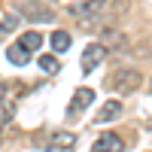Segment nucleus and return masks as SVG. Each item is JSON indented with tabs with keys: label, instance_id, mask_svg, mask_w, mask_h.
I'll return each mask as SVG.
<instances>
[{
	"label": "nucleus",
	"instance_id": "10",
	"mask_svg": "<svg viewBox=\"0 0 152 152\" xmlns=\"http://www.w3.org/2000/svg\"><path fill=\"white\" fill-rule=\"evenodd\" d=\"M49 43H52V49H55V52H67V49H70V34L67 31H55L52 37H49Z\"/></svg>",
	"mask_w": 152,
	"mask_h": 152
},
{
	"label": "nucleus",
	"instance_id": "9",
	"mask_svg": "<svg viewBox=\"0 0 152 152\" xmlns=\"http://www.w3.org/2000/svg\"><path fill=\"white\" fill-rule=\"evenodd\" d=\"M21 12H24L31 21H55V12H52V9H43V6H34V3H28Z\"/></svg>",
	"mask_w": 152,
	"mask_h": 152
},
{
	"label": "nucleus",
	"instance_id": "5",
	"mask_svg": "<svg viewBox=\"0 0 152 152\" xmlns=\"http://www.w3.org/2000/svg\"><path fill=\"white\" fill-rule=\"evenodd\" d=\"M122 113H125L122 100H107V104L97 110V116H94V125H107V122H116V119H122Z\"/></svg>",
	"mask_w": 152,
	"mask_h": 152
},
{
	"label": "nucleus",
	"instance_id": "6",
	"mask_svg": "<svg viewBox=\"0 0 152 152\" xmlns=\"http://www.w3.org/2000/svg\"><path fill=\"white\" fill-rule=\"evenodd\" d=\"M91 152H122V140L116 134H100L97 140H94V146H91Z\"/></svg>",
	"mask_w": 152,
	"mask_h": 152
},
{
	"label": "nucleus",
	"instance_id": "16",
	"mask_svg": "<svg viewBox=\"0 0 152 152\" xmlns=\"http://www.w3.org/2000/svg\"><path fill=\"white\" fill-rule=\"evenodd\" d=\"M149 91H152V85H149Z\"/></svg>",
	"mask_w": 152,
	"mask_h": 152
},
{
	"label": "nucleus",
	"instance_id": "11",
	"mask_svg": "<svg viewBox=\"0 0 152 152\" xmlns=\"http://www.w3.org/2000/svg\"><path fill=\"white\" fill-rule=\"evenodd\" d=\"M100 43H104V46H125V37L116 28H104V31H100Z\"/></svg>",
	"mask_w": 152,
	"mask_h": 152
},
{
	"label": "nucleus",
	"instance_id": "13",
	"mask_svg": "<svg viewBox=\"0 0 152 152\" xmlns=\"http://www.w3.org/2000/svg\"><path fill=\"white\" fill-rule=\"evenodd\" d=\"M15 24H18V15H15V12H6V15L0 18V34H12Z\"/></svg>",
	"mask_w": 152,
	"mask_h": 152
},
{
	"label": "nucleus",
	"instance_id": "3",
	"mask_svg": "<svg viewBox=\"0 0 152 152\" xmlns=\"http://www.w3.org/2000/svg\"><path fill=\"white\" fill-rule=\"evenodd\" d=\"M104 55H107V46L104 43H88L85 52H82V73H91L100 61H104Z\"/></svg>",
	"mask_w": 152,
	"mask_h": 152
},
{
	"label": "nucleus",
	"instance_id": "8",
	"mask_svg": "<svg viewBox=\"0 0 152 152\" xmlns=\"http://www.w3.org/2000/svg\"><path fill=\"white\" fill-rule=\"evenodd\" d=\"M6 58H9V64H15V67H24L31 61V49H24L21 43H12L6 49Z\"/></svg>",
	"mask_w": 152,
	"mask_h": 152
},
{
	"label": "nucleus",
	"instance_id": "2",
	"mask_svg": "<svg viewBox=\"0 0 152 152\" xmlns=\"http://www.w3.org/2000/svg\"><path fill=\"white\" fill-rule=\"evenodd\" d=\"M143 82V76L137 73V70H131V67H125V70H116L107 79V88L110 91H122V94H131V91H137V85Z\"/></svg>",
	"mask_w": 152,
	"mask_h": 152
},
{
	"label": "nucleus",
	"instance_id": "1",
	"mask_svg": "<svg viewBox=\"0 0 152 152\" xmlns=\"http://www.w3.org/2000/svg\"><path fill=\"white\" fill-rule=\"evenodd\" d=\"M104 9H107V0H79V3L70 6V15L79 21L82 28H91V24L104 15Z\"/></svg>",
	"mask_w": 152,
	"mask_h": 152
},
{
	"label": "nucleus",
	"instance_id": "7",
	"mask_svg": "<svg viewBox=\"0 0 152 152\" xmlns=\"http://www.w3.org/2000/svg\"><path fill=\"white\" fill-rule=\"evenodd\" d=\"M76 146V134L73 131H55L49 134V149H73Z\"/></svg>",
	"mask_w": 152,
	"mask_h": 152
},
{
	"label": "nucleus",
	"instance_id": "12",
	"mask_svg": "<svg viewBox=\"0 0 152 152\" xmlns=\"http://www.w3.org/2000/svg\"><path fill=\"white\" fill-rule=\"evenodd\" d=\"M24 49H31V52H37V49L43 46V34H37V31H28V34H21V40H18Z\"/></svg>",
	"mask_w": 152,
	"mask_h": 152
},
{
	"label": "nucleus",
	"instance_id": "4",
	"mask_svg": "<svg viewBox=\"0 0 152 152\" xmlns=\"http://www.w3.org/2000/svg\"><path fill=\"white\" fill-rule=\"evenodd\" d=\"M91 104H94V91H91V88H76V91H73V100H70L67 116H70V119H76L85 107H91Z\"/></svg>",
	"mask_w": 152,
	"mask_h": 152
},
{
	"label": "nucleus",
	"instance_id": "15",
	"mask_svg": "<svg viewBox=\"0 0 152 152\" xmlns=\"http://www.w3.org/2000/svg\"><path fill=\"white\" fill-rule=\"evenodd\" d=\"M12 119V104L9 100H0V125H6Z\"/></svg>",
	"mask_w": 152,
	"mask_h": 152
},
{
	"label": "nucleus",
	"instance_id": "14",
	"mask_svg": "<svg viewBox=\"0 0 152 152\" xmlns=\"http://www.w3.org/2000/svg\"><path fill=\"white\" fill-rule=\"evenodd\" d=\"M37 64H40V70H46V73H55V70H58V58H52V55H43L40 61H37Z\"/></svg>",
	"mask_w": 152,
	"mask_h": 152
},
{
	"label": "nucleus",
	"instance_id": "17",
	"mask_svg": "<svg viewBox=\"0 0 152 152\" xmlns=\"http://www.w3.org/2000/svg\"><path fill=\"white\" fill-rule=\"evenodd\" d=\"M46 3H49V0H46Z\"/></svg>",
	"mask_w": 152,
	"mask_h": 152
}]
</instances>
